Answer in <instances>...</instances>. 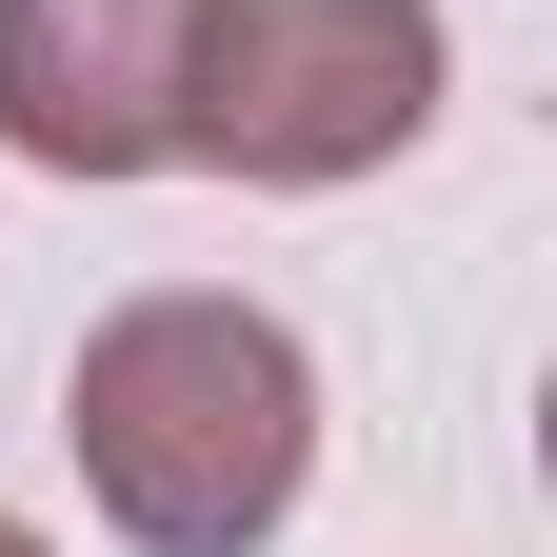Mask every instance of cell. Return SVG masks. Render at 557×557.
<instances>
[{
  "label": "cell",
  "instance_id": "obj_1",
  "mask_svg": "<svg viewBox=\"0 0 557 557\" xmlns=\"http://www.w3.org/2000/svg\"><path fill=\"white\" fill-rule=\"evenodd\" d=\"M60 458L139 557H259L319 478V359H299V319L160 278L60 359Z\"/></svg>",
  "mask_w": 557,
  "mask_h": 557
},
{
  "label": "cell",
  "instance_id": "obj_2",
  "mask_svg": "<svg viewBox=\"0 0 557 557\" xmlns=\"http://www.w3.org/2000/svg\"><path fill=\"white\" fill-rule=\"evenodd\" d=\"M438 120V0H199L180 40V160L220 180H379Z\"/></svg>",
  "mask_w": 557,
  "mask_h": 557
},
{
  "label": "cell",
  "instance_id": "obj_3",
  "mask_svg": "<svg viewBox=\"0 0 557 557\" xmlns=\"http://www.w3.org/2000/svg\"><path fill=\"white\" fill-rule=\"evenodd\" d=\"M180 40H199V0H0V160L21 180H160Z\"/></svg>",
  "mask_w": 557,
  "mask_h": 557
},
{
  "label": "cell",
  "instance_id": "obj_4",
  "mask_svg": "<svg viewBox=\"0 0 557 557\" xmlns=\"http://www.w3.org/2000/svg\"><path fill=\"white\" fill-rule=\"evenodd\" d=\"M0 557H40V537H21V518H0Z\"/></svg>",
  "mask_w": 557,
  "mask_h": 557
}]
</instances>
